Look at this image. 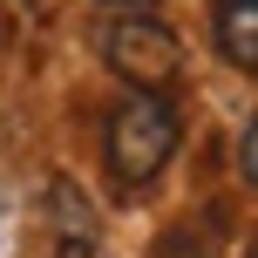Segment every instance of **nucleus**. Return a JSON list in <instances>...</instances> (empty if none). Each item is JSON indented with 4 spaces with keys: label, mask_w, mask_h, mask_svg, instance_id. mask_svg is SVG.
<instances>
[{
    "label": "nucleus",
    "mask_w": 258,
    "mask_h": 258,
    "mask_svg": "<svg viewBox=\"0 0 258 258\" xmlns=\"http://www.w3.org/2000/svg\"><path fill=\"white\" fill-rule=\"evenodd\" d=\"M183 143V122H177V102L156 89H129L116 109H109V129H102V163H109V183L116 190H143L170 170Z\"/></svg>",
    "instance_id": "nucleus-1"
},
{
    "label": "nucleus",
    "mask_w": 258,
    "mask_h": 258,
    "mask_svg": "<svg viewBox=\"0 0 258 258\" xmlns=\"http://www.w3.org/2000/svg\"><path fill=\"white\" fill-rule=\"evenodd\" d=\"M211 41L231 68L258 75V0H218L211 7Z\"/></svg>",
    "instance_id": "nucleus-5"
},
{
    "label": "nucleus",
    "mask_w": 258,
    "mask_h": 258,
    "mask_svg": "<svg viewBox=\"0 0 258 258\" xmlns=\"http://www.w3.org/2000/svg\"><path fill=\"white\" fill-rule=\"evenodd\" d=\"M102 7H129V0H102Z\"/></svg>",
    "instance_id": "nucleus-7"
},
{
    "label": "nucleus",
    "mask_w": 258,
    "mask_h": 258,
    "mask_svg": "<svg viewBox=\"0 0 258 258\" xmlns=\"http://www.w3.org/2000/svg\"><path fill=\"white\" fill-rule=\"evenodd\" d=\"M238 170H245V183H258V122H245V136H238Z\"/></svg>",
    "instance_id": "nucleus-6"
},
{
    "label": "nucleus",
    "mask_w": 258,
    "mask_h": 258,
    "mask_svg": "<svg viewBox=\"0 0 258 258\" xmlns=\"http://www.w3.org/2000/svg\"><path fill=\"white\" fill-rule=\"evenodd\" d=\"M48 231H54V258H95V211L68 177L48 183Z\"/></svg>",
    "instance_id": "nucleus-3"
},
{
    "label": "nucleus",
    "mask_w": 258,
    "mask_h": 258,
    "mask_svg": "<svg viewBox=\"0 0 258 258\" xmlns=\"http://www.w3.org/2000/svg\"><path fill=\"white\" fill-rule=\"evenodd\" d=\"M251 258H258V251H251Z\"/></svg>",
    "instance_id": "nucleus-9"
},
{
    "label": "nucleus",
    "mask_w": 258,
    "mask_h": 258,
    "mask_svg": "<svg viewBox=\"0 0 258 258\" xmlns=\"http://www.w3.org/2000/svg\"><path fill=\"white\" fill-rule=\"evenodd\" d=\"M102 61H109L116 82L163 95L170 82L183 75V41L170 34V21H156V14H143V7H122L116 21L102 27Z\"/></svg>",
    "instance_id": "nucleus-2"
},
{
    "label": "nucleus",
    "mask_w": 258,
    "mask_h": 258,
    "mask_svg": "<svg viewBox=\"0 0 258 258\" xmlns=\"http://www.w3.org/2000/svg\"><path fill=\"white\" fill-rule=\"evenodd\" d=\"M27 7H41V0H27Z\"/></svg>",
    "instance_id": "nucleus-8"
},
{
    "label": "nucleus",
    "mask_w": 258,
    "mask_h": 258,
    "mask_svg": "<svg viewBox=\"0 0 258 258\" xmlns=\"http://www.w3.org/2000/svg\"><path fill=\"white\" fill-rule=\"evenodd\" d=\"M224 231H231V211H224V204H204V211L177 218L163 238H156V258H218L224 251Z\"/></svg>",
    "instance_id": "nucleus-4"
}]
</instances>
